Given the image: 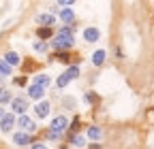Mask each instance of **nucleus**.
<instances>
[{"instance_id": "b1692460", "label": "nucleus", "mask_w": 154, "mask_h": 149, "mask_svg": "<svg viewBox=\"0 0 154 149\" xmlns=\"http://www.w3.org/2000/svg\"><path fill=\"white\" fill-rule=\"evenodd\" d=\"M15 83H17V85H26V77H17Z\"/></svg>"}, {"instance_id": "1a4fd4ad", "label": "nucleus", "mask_w": 154, "mask_h": 149, "mask_svg": "<svg viewBox=\"0 0 154 149\" xmlns=\"http://www.w3.org/2000/svg\"><path fill=\"white\" fill-rule=\"evenodd\" d=\"M28 96L34 98V100H41V98L45 96V87H41V85H36V83H34V85L28 89Z\"/></svg>"}, {"instance_id": "f257e3e1", "label": "nucleus", "mask_w": 154, "mask_h": 149, "mask_svg": "<svg viewBox=\"0 0 154 149\" xmlns=\"http://www.w3.org/2000/svg\"><path fill=\"white\" fill-rule=\"evenodd\" d=\"M75 45V34H73V30L66 26V28H60L56 34H54V41H51V47L56 49V51H66V49H71Z\"/></svg>"}, {"instance_id": "a878e982", "label": "nucleus", "mask_w": 154, "mask_h": 149, "mask_svg": "<svg viewBox=\"0 0 154 149\" xmlns=\"http://www.w3.org/2000/svg\"><path fill=\"white\" fill-rule=\"evenodd\" d=\"M2 115H5V109H2V107H0V117H2Z\"/></svg>"}, {"instance_id": "412c9836", "label": "nucleus", "mask_w": 154, "mask_h": 149, "mask_svg": "<svg viewBox=\"0 0 154 149\" xmlns=\"http://www.w3.org/2000/svg\"><path fill=\"white\" fill-rule=\"evenodd\" d=\"M32 47H34V51H41V53L47 51V43H45V41H34Z\"/></svg>"}, {"instance_id": "ddd939ff", "label": "nucleus", "mask_w": 154, "mask_h": 149, "mask_svg": "<svg viewBox=\"0 0 154 149\" xmlns=\"http://www.w3.org/2000/svg\"><path fill=\"white\" fill-rule=\"evenodd\" d=\"M60 19H62L64 24L75 22V13H73V9H62V11H60Z\"/></svg>"}, {"instance_id": "6ab92c4d", "label": "nucleus", "mask_w": 154, "mask_h": 149, "mask_svg": "<svg viewBox=\"0 0 154 149\" xmlns=\"http://www.w3.org/2000/svg\"><path fill=\"white\" fill-rule=\"evenodd\" d=\"M11 72H13V66H9L5 60H0V77H7Z\"/></svg>"}, {"instance_id": "2eb2a0df", "label": "nucleus", "mask_w": 154, "mask_h": 149, "mask_svg": "<svg viewBox=\"0 0 154 149\" xmlns=\"http://www.w3.org/2000/svg\"><path fill=\"white\" fill-rule=\"evenodd\" d=\"M5 62H7L9 66H17V64H19V55H17L15 51H7V55H5Z\"/></svg>"}, {"instance_id": "4be33fe9", "label": "nucleus", "mask_w": 154, "mask_h": 149, "mask_svg": "<svg viewBox=\"0 0 154 149\" xmlns=\"http://www.w3.org/2000/svg\"><path fill=\"white\" fill-rule=\"evenodd\" d=\"M73 145H75V147H82V145H86L84 136H73Z\"/></svg>"}, {"instance_id": "9d476101", "label": "nucleus", "mask_w": 154, "mask_h": 149, "mask_svg": "<svg viewBox=\"0 0 154 149\" xmlns=\"http://www.w3.org/2000/svg\"><path fill=\"white\" fill-rule=\"evenodd\" d=\"M13 126H15V117L13 115H2L0 117V128H2V132H9Z\"/></svg>"}, {"instance_id": "39448f33", "label": "nucleus", "mask_w": 154, "mask_h": 149, "mask_svg": "<svg viewBox=\"0 0 154 149\" xmlns=\"http://www.w3.org/2000/svg\"><path fill=\"white\" fill-rule=\"evenodd\" d=\"M36 24L38 26H45V28H51L56 24V19H54L51 13H43V15H36Z\"/></svg>"}, {"instance_id": "20e7f679", "label": "nucleus", "mask_w": 154, "mask_h": 149, "mask_svg": "<svg viewBox=\"0 0 154 149\" xmlns=\"http://www.w3.org/2000/svg\"><path fill=\"white\" fill-rule=\"evenodd\" d=\"M34 113H36V117L45 119V117L49 115V102H47V100H38L36 107H34Z\"/></svg>"}, {"instance_id": "f3484780", "label": "nucleus", "mask_w": 154, "mask_h": 149, "mask_svg": "<svg viewBox=\"0 0 154 149\" xmlns=\"http://www.w3.org/2000/svg\"><path fill=\"white\" fill-rule=\"evenodd\" d=\"M11 100H13L11 92L5 89V87H0V104H7V102H11Z\"/></svg>"}, {"instance_id": "a211bd4d", "label": "nucleus", "mask_w": 154, "mask_h": 149, "mask_svg": "<svg viewBox=\"0 0 154 149\" xmlns=\"http://www.w3.org/2000/svg\"><path fill=\"white\" fill-rule=\"evenodd\" d=\"M88 136H90L92 141H99V139L103 136V132H101V130L96 128V126H90V128H88Z\"/></svg>"}, {"instance_id": "393cba45", "label": "nucleus", "mask_w": 154, "mask_h": 149, "mask_svg": "<svg viewBox=\"0 0 154 149\" xmlns=\"http://www.w3.org/2000/svg\"><path fill=\"white\" fill-rule=\"evenodd\" d=\"M32 149H47V147H45L43 143H34V145H32Z\"/></svg>"}, {"instance_id": "7ed1b4c3", "label": "nucleus", "mask_w": 154, "mask_h": 149, "mask_svg": "<svg viewBox=\"0 0 154 149\" xmlns=\"http://www.w3.org/2000/svg\"><path fill=\"white\" fill-rule=\"evenodd\" d=\"M66 117L64 115H58V117H54L51 119V130H49V132H54V134H58V136H60V132H64V130H66Z\"/></svg>"}, {"instance_id": "4468645a", "label": "nucleus", "mask_w": 154, "mask_h": 149, "mask_svg": "<svg viewBox=\"0 0 154 149\" xmlns=\"http://www.w3.org/2000/svg\"><path fill=\"white\" fill-rule=\"evenodd\" d=\"M36 34H38V39H41V41H45V39H51V36H54V30L51 28H45V26H38Z\"/></svg>"}, {"instance_id": "0eeeda50", "label": "nucleus", "mask_w": 154, "mask_h": 149, "mask_svg": "<svg viewBox=\"0 0 154 149\" xmlns=\"http://www.w3.org/2000/svg\"><path fill=\"white\" fill-rule=\"evenodd\" d=\"M17 126L22 128V130H28V132H34L36 130V126H34V121L28 117V115H22L19 117V121H17Z\"/></svg>"}, {"instance_id": "6e6552de", "label": "nucleus", "mask_w": 154, "mask_h": 149, "mask_svg": "<svg viewBox=\"0 0 154 149\" xmlns=\"http://www.w3.org/2000/svg\"><path fill=\"white\" fill-rule=\"evenodd\" d=\"M101 39V32L96 30V28H86L84 30V41H88V43H96Z\"/></svg>"}, {"instance_id": "423d86ee", "label": "nucleus", "mask_w": 154, "mask_h": 149, "mask_svg": "<svg viewBox=\"0 0 154 149\" xmlns=\"http://www.w3.org/2000/svg\"><path fill=\"white\" fill-rule=\"evenodd\" d=\"M11 104H13V111H15V113H26V109H28V100L26 98H13L11 100Z\"/></svg>"}, {"instance_id": "f03ea898", "label": "nucleus", "mask_w": 154, "mask_h": 149, "mask_svg": "<svg viewBox=\"0 0 154 149\" xmlns=\"http://www.w3.org/2000/svg\"><path fill=\"white\" fill-rule=\"evenodd\" d=\"M77 74H79V68H77V66H69L60 77L56 79V87H66L73 79H77Z\"/></svg>"}, {"instance_id": "f8f14e48", "label": "nucleus", "mask_w": 154, "mask_h": 149, "mask_svg": "<svg viewBox=\"0 0 154 149\" xmlns=\"http://www.w3.org/2000/svg\"><path fill=\"white\" fill-rule=\"evenodd\" d=\"M73 58H75V55H73L71 51H58V53H56V60H58V62H62V64L73 62Z\"/></svg>"}, {"instance_id": "9b49d317", "label": "nucleus", "mask_w": 154, "mask_h": 149, "mask_svg": "<svg viewBox=\"0 0 154 149\" xmlns=\"http://www.w3.org/2000/svg\"><path fill=\"white\" fill-rule=\"evenodd\" d=\"M13 143L15 145H28L30 143V134L28 132H17V134H13Z\"/></svg>"}, {"instance_id": "dca6fc26", "label": "nucleus", "mask_w": 154, "mask_h": 149, "mask_svg": "<svg viewBox=\"0 0 154 149\" xmlns=\"http://www.w3.org/2000/svg\"><path fill=\"white\" fill-rule=\"evenodd\" d=\"M103 62H105V51H103V49L94 51V55H92V64H94V66H101Z\"/></svg>"}, {"instance_id": "aec40b11", "label": "nucleus", "mask_w": 154, "mask_h": 149, "mask_svg": "<svg viewBox=\"0 0 154 149\" xmlns=\"http://www.w3.org/2000/svg\"><path fill=\"white\" fill-rule=\"evenodd\" d=\"M34 83L41 85V87H45V85H49V77H47V74H36V77H34Z\"/></svg>"}, {"instance_id": "5701e85b", "label": "nucleus", "mask_w": 154, "mask_h": 149, "mask_svg": "<svg viewBox=\"0 0 154 149\" xmlns=\"http://www.w3.org/2000/svg\"><path fill=\"white\" fill-rule=\"evenodd\" d=\"M56 2H58V7H71L75 0H56Z\"/></svg>"}]
</instances>
